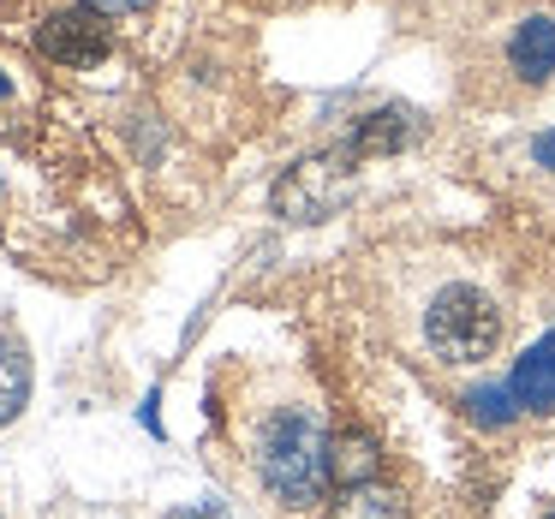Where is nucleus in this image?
<instances>
[{
    "label": "nucleus",
    "instance_id": "9",
    "mask_svg": "<svg viewBox=\"0 0 555 519\" xmlns=\"http://www.w3.org/2000/svg\"><path fill=\"white\" fill-rule=\"evenodd\" d=\"M30 400V352L25 340L0 335V424H13Z\"/></svg>",
    "mask_w": 555,
    "mask_h": 519
},
{
    "label": "nucleus",
    "instance_id": "3",
    "mask_svg": "<svg viewBox=\"0 0 555 519\" xmlns=\"http://www.w3.org/2000/svg\"><path fill=\"white\" fill-rule=\"evenodd\" d=\"M102 13H54L49 25L37 30V49L49 54L54 66H73V73H85V66H96L102 54H108V30L96 25Z\"/></svg>",
    "mask_w": 555,
    "mask_h": 519
},
{
    "label": "nucleus",
    "instance_id": "1",
    "mask_svg": "<svg viewBox=\"0 0 555 519\" xmlns=\"http://www.w3.org/2000/svg\"><path fill=\"white\" fill-rule=\"evenodd\" d=\"M257 478L275 495L281 507H311L328 495V478H335V454H328V430L311 418V412L287 406L263 424L257 436Z\"/></svg>",
    "mask_w": 555,
    "mask_h": 519
},
{
    "label": "nucleus",
    "instance_id": "8",
    "mask_svg": "<svg viewBox=\"0 0 555 519\" xmlns=\"http://www.w3.org/2000/svg\"><path fill=\"white\" fill-rule=\"evenodd\" d=\"M328 519H406V502H400V490L371 478V483H347L328 507Z\"/></svg>",
    "mask_w": 555,
    "mask_h": 519
},
{
    "label": "nucleus",
    "instance_id": "13",
    "mask_svg": "<svg viewBox=\"0 0 555 519\" xmlns=\"http://www.w3.org/2000/svg\"><path fill=\"white\" fill-rule=\"evenodd\" d=\"M90 13H102V18H120V13H144V7H156V0H85Z\"/></svg>",
    "mask_w": 555,
    "mask_h": 519
},
{
    "label": "nucleus",
    "instance_id": "11",
    "mask_svg": "<svg viewBox=\"0 0 555 519\" xmlns=\"http://www.w3.org/2000/svg\"><path fill=\"white\" fill-rule=\"evenodd\" d=\"M466 418L472 424H483V430H502V424H514L519 418V400H514V388H472L466 394Z\"/></svg>",
    "mask_w": 555,
    "mask_h": 519
},
{
    "label": "nucleus",
    "instance_id": "7",
    "mask_svg": "<svg viewBox=\"0 0 555 519\" xmlns=\"http://www.w3.org/2000/svg\"><path fill=\"white\" fill-rule=\"evenodd\" d=\"M412 138V126H406V114L400 108H376V114H364L359 126H352V138H347V150H340V161H364V156H388V150H400Z\"/></svg>",
    "mask_w": 555,
    "mask_h": 519
},
{
    "label": "nucleus",
    "instance_id": "10",
    "mask_svg": "<svg viewBox=\"0 0 555 519\" xmlns=\"http://www.w3.org/2000/svg\"><path fill=\"white\" fill-rule=\"evenodd\" d=\"M328 454H335L340 490H347V483H371V478H376V442H371V436H359V430L328 436Z\"/></svg>",
    "mask_w": 555,
    "mask_h": 519
},
{
    "label": "nucleus",
    "instance_id": "14",
    "mask_svg": "<svg viewBox=\"0 0 555 519\" xmlns=\"http://www.w3.org/2000/svg\"><path fill=\"white\" fill-rule=\"evenodd\" d=\"M531 161H538L543 173H555V126H550V132L531 138Z\"/></svg>",
    "mask_w": 555,
    "mask_h": 519
},
{
    "label": "nucleus",
    "instance_id": "5",
    "mask_svg": "<svg viewBox=\"0 0 555 519\" xmlns=\"http://www.w3.org/2000/svg\"><path fill=\"white\" fill-rule=\"evenodd\" d=\"M507 388H514L519 412H555V328L526 347V359L514 364Z\"/></svg>",
    "mask_w": 555,
    "mask_h": 519
},
{
    "label": "nucleus",
    "instance_id": "4",
    "mask_svg": "<svg viewBox=\"0 0 555 519\" xmlns=\"http://www.w3.org/2000/svg\"><path fill=\"white\" fill-rule=\"evenodd\" d=\"M507 66H514L519 85H550L555 78V18L550 13L519 18V30L507 37Z\"/></svg>",
    "mask_w": 555,
    "mask_h": 519
},
{
    "label": "nucleus",
    "instance_id": "6",
    "mask_svg": "<svg viewBox=\"0 0 555 519\" xmlns=\"http://www.w3.org/2000/svg\"><path fill=\"white\" fill-rule=\"evenodd\" d=\"M335 161H305L299 173H287V180H281V209H287L293 221H317V216H328V209H335Z\"/></svg>",
    "mask_w": 555,
    "mask_h": 519
},
{
    "label": "nucleus",
    "instance_id": "16",
    "mask_svg": "<svg viewBox=\"0 0 555 519\" xmlns=\"http://www.w3.org/2000/svg\"><path fill=\"white\" fill-rule=\"evenodd\" d=\"M550 519H555V514H550Z\"/></svg>",
    "mask_w": 555,
    "mask_h": 519
},
{
    "label": "nucleus",
    "instance_id": "12",
    "mask_svg": "<svg viewBox=\"0 0 555 519\" xmlns=\"http://www.w3.org/2000/svg\"><path fill=\"white\" fill-rule=\"evenodd\" d=\"M168 519H233V514H228V502H216V495H204V502H192V507H173Z\"/></svg>",
    "mask_w": 555,
    "mask_h": 519
},
{
    "label": "nucleus",
    "instance_id": "2",
    "mask_svg": "<svg viewBox=\"0 0 555 519\" xmlns=\"http://www.w3.org/2000/svg\"><path fill=\"white\" fill-rule=\"evenodd\" d=\"M424 340H430V352L442 364H483L502 347V311H495L490 293L454 281V287H442L430 299V311H424Z\"/></svg>",
    "mask_w": 555,
    "mask_h": 519
},
{
    "label": "nucleus",
    "instance_id": "15",
    "mask_svg": "<svg viewBox=\"0 0 555 519\" xmlns=\"http://www.w3.org/2000/svg\"><path fill=\"white\" fill-rule=\"evenodd\" d=\"M0 96H7V73H0Z\"/></svg>",
    "mask_w": 555,
    "mask_h": 519
}]
</instances>
